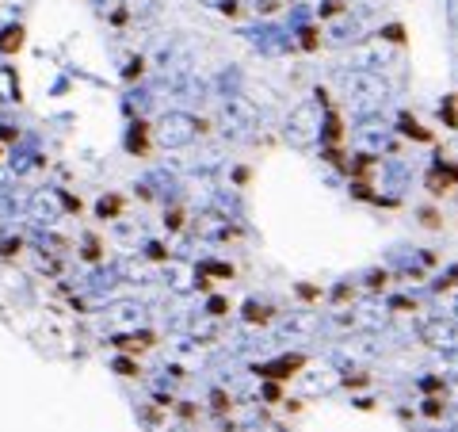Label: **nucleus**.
<instances>
[{
	"mask_svg": "<svg viewBox=\"0 0 458 432\" xmlns=\"http://www.w3.org/2000/svg\"><path fill=\"white\" fill-rule=\"evenodd\" d=\"M157 130H161V142H164V146L180 149V146H188L195 134H203V130H207V123H195L191 115H164Z\"/></svg>",
	"mask_w": 458,
	"mask_h": 432,
	"instance_id": "1",
	"label": "nucleus"
},
{
	"mask_svg": "<svg viewBox=\"0 0 458 432\" xmlns=\"http://www.w3.org/2000/svg\"><path fill=\"white\" fill-rule=\"evenodd\" d=\"M287 134H291V142L298 146H310L317 134H321V119H317V111L306 103V107H298L291 115V127H287Z\"/></svg>",
	"mask_w": 458,
	"mask_h": 432,
	"instance_id": "2",
	"label": "nucleus"
},
{
	"mask_svg": "<svg viewBox=\"0 0 458 432\" xmlns=\"http://www.w3.org/2000/svg\"><path fill=\"white\" fill-rule=\"evenodd\" d=\"M195 233L199 238H210V241H222V238H229V222L222 218V214H214V211H203L199 218H195Z\"/></svg>",
	"mask_w": 458,
	"mask_h": 432,
	"instance_id": "3",
	"label": "nucleus"
},
{
	"mask_svg": "<svg viewBox=\"0 0 458 432\" xmlns=\"http://www.w3.org/2000/svg\"><path fill=\"white\" fill-rule=\"evenodd\" d=\"M454 184H458V165H451V161H439L432 173H428V192H432V195L451 192Z\"/></svg>",
	"mask_w": 458,
	"mask_h": 432,
	"instance_id": "4",
	"label": "nucleus"
},
{
	"mask_svg": "<svg viewBox=\"0 0 458 432\" xmlns=\"http://www.w3.org/2000/svg\"><path fill=\"white\" fill-rule=\"evenodd\" d=\"M252 123H256V111H252L245 100H233L226 107V127L229 130H248Z\"/></svg>",
	"mask_w": 458,
	"mask_h": 432,
	"instance_id": "5",
	"label": "nucleus"
},
{
	"mask_svg": "<svg viewBox=\"0 0 458 432\" xmlns=\"http://www.w3.org/2000/svg\"><path fill=\"white\" fill-rule=\"evenodd\" d=\"M298 368H302V356H283V360H275V363L256 368V375H264V379H287V375H294Z\"/></svg>",
	"mask_w": 458,
	"mask_h": 432,
	"instance_id": "6",
	"label": "nucleus"
},
{
	"mask_svg": "<svg viewBox=\"0 0 458 432\" xmlns=\"http://www.w3.org/2000/svg\"><path fill=\"white\" fill-rule=\"evenodd\" d=\"M107 314H111V322H115V325H142L145 310L134 306V303H115V306L107 310Z\"/></svg>",
	"mask_w": 458,
	"mask_h": 432,
	"instance_id": "7",
	"label": "nucleus"
},
{
	"mask_svg": "<svg viewBox=\"0 0 458 432\" xmlns=\"http://www.w3.org/2000/svg\"><path fill=\"white\" fill-rule=\"evenodd\" d=\"M321 134H325V142H329V146H340V142H344V119L336 115V111H329V119H325V130H321Z\"/></svg>",
	"mask_w": 458,
	"mask_h": 432,
	"instance_id": "8",
	"label": "nucleus"
},
{
	"mask_svg": "<svg viewBox=\"0 0 458 432\" xmlns=\"http://www.w3.org/2000/svg\"><path fill=\"white\" fill-rule=\"evenodd\" d=\"M401 134H405V138H413V142H432V134H428V130L424 127H420V123H413V119H401Z\"/></svg>",
	"mask_w": 458,
	"mask_h": 432,
	"instance_id": "9",
	"label": "nucleus"
},
{
	"mask_svg": "<svg viewBox=\"0 0 458 432\" xmlns=\"http://www.w3.org/2000/svg\"><path fill=\"white\" fill-rule=\"evenodd\" d=\"M123 8H126L130 16H153L157 8H161V0H126Z\"/></svg>",
	"mask_w": 458,
	"mask_h": 432,
	"instance_id": "10",
	"label": "nucleus"
},
{
	"mask_svg": "<svg viewBox=\"0 0 458 432\" xmlns=\"http://www.w3.org/2000/svg\"><path fill=\"white\" fill-rule=\"evenodd\" d=\"M245 317H248V322H260V325H264L267 317H271V306H260V303H245Z\"/></svg>",
	"mask_w": 458,
	"mask_h": 432,
	"instance_id": "11",
	"label": "nucleus"
},
{
	"mask_svg": "<svg viewBox=\"0 0 458 432\" xmlns=\"http://www.w3.org/2000/svg\"><path fill=\"white\" fill-rule=\"evenodd\" d=\"M20 39H23L20 27H8V31L0 35V50H20Z\"/></svg>",
	"mask_w": 458,
	"mask_h": 432,
	"instance_id": "12",
	"label": "nucleus"
},
{
	"mask_svg": "<svg viewBox=\"0 0 458 432\" xmlns=\"http://www.w3.org/2000/svg\"><path fill=\"white\" fill-rule=\"evenodd\" d=\"M130 149H134V153H145V149H149V146H145V123H138V127H134V138H130Z\"/></svg>",
	"mask_w": 458,
	"mask_h": 432,
	"instance_id": "13",
	"label": "nucleus"
},
{
	"mask_svg": "<svg viewBox=\"0 0 458 432\" xmlns=\"http://www.w3.org/2000/svg\"><path fill=\"white\" fill-rule=\"evenodd\" d=\"M420 222H424L428 230H439V226H443V218H439V211H432V206H424V211H420Z\"/></svg>",
	"mask_w": 458,
	"mask_h": 432,
	"instance_id": "14",
	"label": "nucleus"
},
{
	"mask_svg": "<svg viewBox=\"0 0 458 432\" xmlns=\"http://www.w3.org/2000/svg\"><path fill=\"white\" fill-rule=\"evenodd\" d=\"M58 211H61V206L54 203V199H39V203H35V214H42V218H54Z\"/></svg>",
	"mask_w": 458,
	"mask_h": 432,
	"instance_id": "15",
	"label": "nucleus"
},
{
	"mask_svg": "<svg viewBox=\"0 0 458 432\" xmlns=\"http://www.w3.org/2000/svg\"><path fill=\"white\" fill-rule=\"evenodd\" d=\"M420 390H424L428 398H435V394H443L447 387H443V379H435V375H432V379H424V383H420Z\"/></svg>",
	"mask_w": 458,
	"mask_h": 432,
	"instance_id": "16",
	"label": "nucleus"
},
{
	"mask_svg": "<svg viewBox=\"0 0 458 432\" xmlns=\"http://www.w3.org/2000/svg\"><path fill=\"white\" fill-rule=\"evenodd\" d=\"M443 119H447V127H458V100L454 96L443 103Z\"/></svg>",
	"mask_w": 458,
	"mask_h": 432,
	"instance_id": "17",
	"label": "nucleus"
},
{
	"mask_svg": "<svg viewBox=\"0 0 458 432\" xmlns=\"http://www.w3.org/2000/svg\"><path fill=\"white\" fill-rule=\"evenodd\" d=\"M195 337L210 341V337H218V325H214V322H195Z\"/></svg>",
	"mask_w": 458,
	"mask_h": 432,
	"instance_id": "18",
	"label": "nucleus"
},
{
	"mask_svg": "<svg viewBox=\"0 0 458 432\" xmlns=\"http://www.w3.org/2000/svg\"><path fill=\"white\" fill-rule=\"evenodd\" d=\"M424 417L439 421V417H443V402H439V398H428V402H424Z\"/></svg>",
	"mask_w": 458,
	"mask_h": 432,
	"instance_id": "19",
	"label": "nucleus"
},
{
	"mask_svg": "<svg viewBox=\"0 0 458 432\" xmlns=\"http://www.w3.org/2000/svg\"><path fill=\"white\" fill-rule=\"evenodd\" d=\"M203 4H210V8H222L226 16H237V4L233 0H203Z\"/></svg>",
	"mask_w": 458,
	"mask_h": 432,
	"instance_id": "20",
	"label": "nucleus"
},
{
	"mask_svg": "<svg viewBox=\"0 0 458 432\" xmlns=\"http://www.w3.org/2000/svg\"><path fill=\"white\" fill-rule=\"evenodd\" d=\"M180 222H183V211H180V206H172V211H168V230H183Z\"/></svg>",
	"mask_w": 458,
	"mask_h": 432,
	"instance_id": "21",
	"label": "nucleus"
},
{
	"mask_svg": "<svg viewBox=\"0 0 458 432\" xmlns=\"http://www.w3.org/2000/svg\"><path fill=\"white\" fill-rule=\"evenodd\" d=\"M119 206H123V199H104L100 203V214H104V218L107 214H119Z\"/></svg>",
	"mask_w": 458,
	"mask_h": 432,
	"instance_id": "22",
	"label": "nucleus"
},
{
	"mask_svg": "<svg viewBox=\"0 0 458 432\" xmlns=\"http://www.w3.org/2000/svg\"><path fill=\"white\" fill-rule=\"evenodd\" d=\"M298 295H302L306 303H313V298H321V291H317V287H310V284H298Z\"/></svg>",
	"mask_w": 458,
	"mask_h": 432,
	"instance_id": "23",
	"label": "nucleus"
},
{
	"mask_svg": "<svg viewBox=\"0 0 458 432\" xmlns=\"http://www.w3.org/2000/svg\"><path fill=\"white\" fill-rule=\"evenodd\" d=\"M210 317H218V314H226V310H229V303H226V298H210Z\"/></svg>",
	"mask_w": 458,
	"mask_h": 432,
	"instance_id": "24",
	"label": "nucleus"
},
{
	"mask_svg": "<svg viewBox=\"0 0 458 432\" xmlns=\"http://www.w3.org/2000/svg\"><path fill=\"white\" fill-rule=\"evenodd\" d=\"M210 402H214V409H218V413H226V409H229V402H226V394H222V390H214V394H210Z\"/></svg>",
	"mask_w": 458,
	"mask_h": 432,
	"instance_id": "25",
	"label": "nucleus"
},
{
	"mask_svg": "<svg viewBox=\"0 0 458 432\" xmlns=\"http://www.w3.org/2000/svg\"><path fill=\"white\" fill-rule=\"evenodd\" d=\"M344 383H348V387H355V390H363V387H367V375H348V379H344Z\"/></svg>",
	"mask_w": 458,
	"mask_h": 432,
	"instance_id": "26",
	"label": "nucleus"
},
{
	"mask_svg": "<svg viewBox=\"0 0 458 432\" xmlns=\"http://www.w3.org/2000/svg\"><path fill=\"white\" fill-rule=\"evenodd\" d=\"M302 46H306V50H313V46H317V31H313V27H310V31H302Z\"/></svg>",
	"mask_w": 458,
	"mask_h": 432,
	"instance_id": "27",
	"label": "nucleus"
},
{
	"mask_svg": "<svg viewBox=\"0 0 458 432\" xmlns=\"http://www.w3.org/2000/svg\"><path fill=\"white\" fill-rule=\"evenodd\" d=\"M115 371H119V375H138V368H134L130 360H119V363H115Z\"/></svg>",
	"mask_w": 458,
	"mask_h": 432,
	"instance_id": "28",
	"label": "nucleus"
},
{
	"mask_svg": "<svg viewBox=\"0 0 458 432\" xmlns=\"http://www.w3.org/2000/svg\"><path fill=\"white\" fill-rule=\"evenodd\" d=\"M340 8H344L340 0H332V4H325V8H321V16H340Z\"/></svg>",
	"mask_w": 458,
	"mask_h": 432,
	"instance_id": "29",
	"label": "nucleus"
},
{
	"mask_svg": "<svg viewBox=\"0 0 458 432\" xmlns=\"http://www.w3.org/2000/svg\"><path fill=\"white\" fill-rule=\"evenodd\" d=\"M386 39H394V42H405V31H401V27H390V31H386Z\"/></svg>",
	"mask_w": 458,
	"mask_h": 432,
	"instance_id": "30",
	"label": "nucleus"
}]
</instances>
